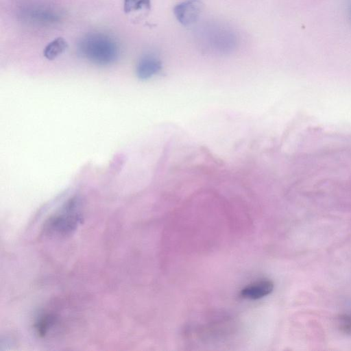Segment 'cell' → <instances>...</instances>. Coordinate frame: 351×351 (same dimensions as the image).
<instances>
[{"label":"cell","instance_id":"6da1fadb","mask_svg":"<svg viewBox=\"0 0 351 351\" xmlns=\"http://www.w3.org/2000/svg\"><path fill=\"white\" fill-rule=\"evenodd\" d=\"M79 53L91 62L109 65L119 56V47L110 36L103 33H90L84 36L77 45Z\"/></svg>","mask_w":351,"mask_h":351},{"label":"cell","instance_id":"7a4b0ae2","mask_svg":"<svg viewBox=\"0 0 351 351\" xmlns=\"http://www.w3.org/2000/svg\"><path fill=\"white\" fill-rule=\"evenodd\" d=\"M19 16L32 25H51L61 21L62 14L60 9L51 4L30 2L20 7Z\"/></svg>","mask_w":351,"mask_h":351},{"label":"cell","instance_id":"3957f363","mask_svg":"<svg viewBox=\"0 0 351 351\" xmlns=\"http://www.w3.org/2000/svg\"><path fill=\"white\" fill-rule=\"evenodd\" d=\"M80 220V214L75 210L74 202H72L62 213L49 220L47 230L60 234H66L73 230Z\"/></svg>","mask_w":351,"mask_h":351},{"label":"cell","instance_id":"277c9868","mask_svg":"<svg viewBox=\"0 0 351 351\" xmlns=\"http://www.w3.org/2000/svg\"><path fill=\"white\" fill-rule=\"evenodd\" d=\"M204 10V3L200 0H184L177 4L173 13L177 20L184 26L197 22Z\"/></svg>","mask_w":351,"mask_h":351},{"label":"cell","instance_id":"5b68a950","mask_svg":"<svg viewBox=\"0 0 351 351\" xmlns=\"http://www.w3.org/2000/svg\"><path fill=\"white\" fill-rule=\"evenodd\" d=\"M162 69L161 61L154 56L143 57L137 64L136 73L140 80H147L158 73Z\"/></svg>","mask_w":351,"mask_h":351},{"label":"cell","instance_id":"8992f818","mask_svg":"<svg viewBox=\"0 0 351 351\" xmlns=\"http://www.w3.org/2000/svg\"><path fill=\"white\" fill-rule=\"evenodd\" d=\"M274 289V283L269 280H262L249 285L241 291L243 298L256 300L269 294Z\"/></svg>","mask_w":351,"mask_h":351},{"label":"cell","instance_id":"52a82bcc","mask_svg":"<svg viewBox=\"0 0 351 351\" xmlns=\"http://www.w3.org/2000/svg\"><path fill=\"white\" fill-rule=\"evenodd\" d=\"M68 48V43L62 37H58L49 43L43 50V56L49 60H53L62 54Z\"/></svg>","mask_w":351,"mask_h":351},{"label":"cell","instance_id":"ba28073f","mask_svg":"<svg viewBox=\"0 0 351 351\" xmlns=\"http://www.w3.org/2000/svg\"><path fill=\"white\" fill-rule=\"evenodd\" d=\"M150 8L151 0H123V10L126 14L148 11Z\"/></svg>","mask_w":351,"mask_h":351},{"label":"cell","instance_id":"9c48e42d","mask_svg":"<svg viewBox=\"0 0 351 351\" xmlns=\"http://www.w3.org/2000/svg\"><path fill=\"white\" fill-rule=\"evenodd\" d=\"M340 328L346 333H351V314L344 315L340 318Z\"/></svg>","mask_w":351,"mask_h":351}]
</instances>
